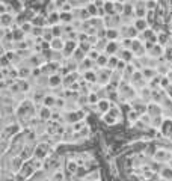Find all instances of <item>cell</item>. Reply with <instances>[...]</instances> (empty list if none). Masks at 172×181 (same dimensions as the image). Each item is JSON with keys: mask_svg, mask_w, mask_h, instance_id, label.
<instances>
[{"mask_svg": "<svg viewBox=\"0 0 172 181\" xmlns=\"http://www.w3.org/2000/svg\"><path fill=\"white\" fill-rule=\"evenodd\" d=\"M50 45H51V48H53V50H58V51H59V50H64V48H65V42L62 41V38H54V40L50 42Z\"/></svg>", "mask_w": 172, "mask_h": 181, "instance_id": "1", "label": "cell"}]
</instances>
